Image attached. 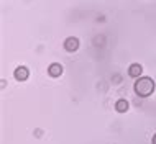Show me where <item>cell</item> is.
I'll return each mask as SVG.
<instances>
[{
	"label": "cell",
	"mask_w": 156,
	"mask_h": 144,
	"mask_svg": "<svg viewBox=\"0 0 156 144\" xmlns=\"http://www.w3.org/2000/svg\"><path fill=\"white\" fill-rule=\"evenodd\" d=\"M135 92L140 97H150L154 92V82L151 77H140L135 82Z\"/></svg>",
	"instance_id": "6da1fadb"
},
{
	"label": "cell",
	"mask_w": 156,
	"mask_h": 144,
	"mask_svg": "<svg viewBox=\"0 0 156 144\" xmlns=\"http://www.w3.org/2000/svg\"><path fill=\"white\" fill-rule=\"evenodd\" d=\"M64 48H66V51H69V53L77 51L79 49V39H77V38H74V36L67 38V39L64 41Z\"/></svg>",
	"instance_id": "7a4b0ae2"
},
{
	"label": "cell",
	"mask_w": 156,
	"mask_h": 144,
	"mask_svg": "<svg viewBox=\"0 0 156 144\" xmlns=\"http://www.w3.org/2000/svg\"><path fill=\"white\" fill-rule=\"evenodd\" d=\"M48 74L51 75V77H59L62 74V66L58 64V62H53V64L48 67Z\"/></svg>",
	"instance_id": "3957f363"
},
{
	"label": "cell",
	"mask_w": 156,
	"mask_h": 144,
	"mask_svg": "<svg viewBox=\"0 0 156 144\" xmlns=\"http://www.w3.org/2000/svg\"><path fill=\"white\" fill-rule=\"evenodd\" d=\"M13 75H15L16 80H27L28 79V69L25 66H20V67H16V69H15Z\"/></svg>",
	"instance_id": "277c9868"
},
{
	"label": "cell",
	"mask_w": 156,
	"mask_h": 144,
	"mask_svg": "<svg viewBox=\"0 0 156 144\" xmlns=\"http://www.w3.org/2000/svg\"><path fill=\"white\" fill-rule=\"evenodd\" d=\"M141 70H143V67L140 64H132L128 69V75H132V77H140Z\"/></svg>",
	"instance_id": "5b68a950"
},
{
	"label": "cell",
	"mask_w": 156,
	"mask_h": 144,
	"mask_svg": "<svg viewBox=\"0 0 156 144\" xmlns=\"http://www.w3.org/2000/svg\"><path fill=\"white\" fill-rule=\"evenodd\" d=\"M115 110H117L119 113H125L126 110H128V101L123 100V98H120V100L115 103Z\"/></svg>",
	"instance_id": "8992f818"
},
{
	"label": "cell",
	"mask_w": 156,
	"mask_h": 144,
	"mask_svg": "<svg viewBox=\"0 0 156 144\" xmlns=\"http://www.w3.org/2000/svg\"><path fill=\"white\" fill-rule=\"evenodd\" d=\"M153 144H156V134H154V136H153Z\"/></svg>",
	"instance_id": "52a82bcc"
}]
</instances>
